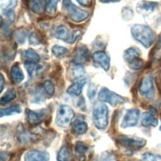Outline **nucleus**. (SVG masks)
I'll use <instances>...</instances> for the list:
<instances>
[{
    "label": "nucleus",
    "instance_id": "nucleus-3",
    "mask_svg": "<svg viewBox=\"0 0 161 161\" xmlns=\"http://www.w3.org/2000/svg\"><path fill=\"white\" fill-rule=\"evenodd\" d=\"M93 123L96 128L100 130L104 129L108 124V107L101 103L96 104L93 109Z\"/></svg>",
    "mask_w": 161,
    "mask_h": 161
},
{
    "label": "nucleus",
    "instance_id": "nucleus-29",
    "mask_svg": "<svg viewBox=\"0 0 161 161\" xmlns=\"http://www.w3.org/2000/svg\"><path fill=\"white\" fill-rule=\"evenodd\" d=\"M43 87L45 92L50 96H52L55 92V87L52 82L50 80H47L43 84Z\"/></svg>",
    "mask_w": 161,
    "mask_h": 161
},
{
    "label": "nucleus",
    "instance_id": "nucleus-33",
    "mask_svg": "<svg viewBox=\"0 0 161 161\" xmlns=\"http://www.w3.org/2000/svg\"><path fill=\"white\" fill-rule=\"evenodd\" d=\"M121 14H122V18L125 20L128 21L133 18V12L132 9L131 8H130L129 7H125L122 9Z\"/></svg>",
    "mask_w": 161,
    "mask_h": 161
},
{
    "label": "nucleus",
    "instance_id": "nucleus-23",
    "mask_svg": "<svg viewBox=\"0 0 161 161\" xmlns=\"http://www.w3.org/2000/svg\"><path fill=\"white\" fill-rule=\"evenodd\" d=\"M27 35H28V31L26 30V29L23 27H21L18 28L15 31L14 36L16 41L18 43L23 44L25 42Z\"/></svg>",
    "mask_w": 161,
    "mask_h": 161
},
{
    "label": "nucleus",
    "instance_id": "nucleus-1",
    "mask_svg": "<svg viewBox=\"0 0 161 161\" xmlns=\"http://www.w3.org/2000/svg\"><path fill=\"white\" fill-rule=\"evenodd\" d=\"M131 33L134 39L146 48L150 47L154 42V33L147 25L135 24L131 26Z\"/></svg>",
    "mask_w": 161,
    "mask_h": 161
},
{
    "label": "nucleus",
    "instance_id": "nucleus-7",
    "mask_svg": "<svg viewBox=\"0 0 161 161\" xmlns=\"http://www.w3.org/2000/svg\"><path fill=\"white\" fill-rule=\"evenodd\" d=\"M139 92L140 94L148 99L152 98L155 93L153 82L150 76L144 77L139 86Z\"/></svg>",
    "mask_w": 161,
    "mask_h": 161
},
{
    "label": "nucleus",
    "instance_id": "nucleus-4",
    "mask_svg": "<svg viewBox=\"0 0 161 161\" xmlns=\"http://www.w3.org/2000/svg\"><path fill=\"white\" fill-rule=\"evenodd\" d=\"M98 99L102 102L109 103L111 106L115 107L119 104L125 102V99L120 95L109 90L106 87H103L99 92Z\"/></svg>",
    "mask_w": 161,
    "mask_h": 161
},
{
    "label": "nucleus",
    "instance_id": "nucleus-14",
    "mask_svg": "<svg viewBox=\"0 0 161 161\" xmlns=\"http://www.w3.org/2000/svg\"><path fill=\"white\" fill-rule=\"evenodd\" d=\"M21 56L25 62L37 64L40 59V57L37 52L31 48H28L22 51Z\"/></svg>",
    "mask_w": 161,
    "mask_h": 161
},
{
    "label": "nucleus",
    "instance_id": "nucleus-44",
    "mask_svg": "<svg viewBox=\"0 0 161 161\" xmlns=\"http://www.w3.org/2000/svg\"><path fill=\"white\" fill-rule=\"evenodd\" d=\"M160 131H161V126H160Z\"/></svg>",
    "mask_w": 161,
    "mask_h": 161
},
{
    "label": "nucleus",
    "instance_id": "nucleus-32",
    "mask_svg": "<svg viewBox=\"0 0 161 161\" xmlns=\"http://www.w3.org/2000/svg\"><path fill=\"white\" fill-rule=\"evenodd\" d=\"M144 62L142 59L140 58L128 63V67L133 70H139L143 66Z\"/></svg>",
    "mask_w": 161,
    "mask_h": 161
},
{
    "label": "nucleus",
    "instance_id": "nucleus-37",
    "mask_svg": "<svg viewBox=\"0 0 161 161\" xmlns=\"http://www.w3.org/2000/svg\"><path fill=\"white\" fill-rule=\"evenodd\" d=\"M97 91V87L93 83H91L87 89V96L90 99L94 98Z\"/></svg>",
    "mask_w": 161,
    "mask_h": 161
},
{
    "label": "nucleus",
    "instance_id": "nucleus-20",
    "mask_svg": "<svg viewBox=\"0 0 161 161\" xmlns=\"http://www.w3.org/2000/svg\"><path fill=\"white\" fill-rule=\"evenodd\" d=\"M72 155L70 150L66 147H62L57 155V161H72Z\"/></svg>",
    "mask_w": 161,
    "mask_h": 161
},
{
    "label": "nucleus",
    "instance_id": "nucleus-19",
    "mask_svg": "<svg viewBox=\"0 0 161 161\" xmlns=\"http://www.w3.org/2000/svg\"><path fill=\"white\" fill-rule=\"evenodd\" d=\"M11 77L12 80L16 83H20L24 79V74L18 64H14L11 68Z\"/></svg>",
    "mask_w": 161,
    "mask_h": 161
},
{
    "label": "nucleus",
    "instance_id": "nucleus-34",
    "mask_svg": "<svg viewBox=\"0 0 161 161\" xmlns=\"http://www.w3.org/2000/svg\"><path fill=\"white\" fill-rule=\"evenodd\" d=\"M29 43L33 46H36L41 43L40 38L36 33L33 32L31 33L29 37Z\"/></svg>",
    "mask_w": 161,
    "mask_h": 161
},
{
    "label": "nucleus",
    "instance_id": "nucleus-2",
    "mask_svg": "<svg viewBox=\"0 0 161 161\" xmlns=\"http://www.w3.org/2000/svg\"><path fill=\"white\" fill-rule=\"evenodd\" d=\"M63 9L69 18L75 23L84 21L89 16V13L87 11L74 4L71 0H63Z\"/></svg>",
    "mask_w": 161,
    "mask_h": 161
},
{
    "label": "nucleus",
    "instance_id": "nucleus-28",
    "mask_svg": "<svg viewBox=\"0 0 161 161\" xmlns=\"http://www.w3.org/2000/svg\"><path fill=\"white\" fill-rule=\"evenodd\" d=\"M87 125L86 122H79L75 124L72 128V132L77 135H82L86 132Z\"/></svg>",
    "mask_w": 161,
    "mask_h": 161
},
{
    "label": "nucleus",
    "instance_id": "nucleus-17",
    "mask_svg": "<svg viewBox=\"0 0 161 161\" xmlns=\"http://www.w3.org/2000/svg\"><path fill=\"white\" fill-rule=\"evenodd\" d=\"M141 123L145 127L153 126L155 127L158 125V120L154 117L153 114L150 113L145 112L142 114L141 118Z\"/></svg>",
    "mask_w": 161,
    "mask_h": 161
},
{
    "label": "nucleus",
    "instance_id": "nucleus-15",
    "mask_svg": "<svg viewBox=\"0 0 161 161\" xmlns=\"http://www.w3.org/2000/svg\"><path fill=\"white\" fill-rule=\"evenodd\" d=\"M86 79H81L73 83L68 89L67 92L73 96H79L82 93V89L86 84Z\"/></svg>",
    "mask_w": 161,
    "mask_h": 161
},
{
    "label": "nucleus",
    "instance_id": "nucleus-30",
    "mask_svg": "<svg viewBox=\"0 0 161 161\" xmlns=\"http://www.w3.org/2000/svg\"><path fill=\"white\" fill-rule=\"evenodd\" d=\"M142 161H161V155L146 152L142 155Z\"/></svg>",
    "mask_w": 161,
    "mask_h": 161
},
{
    "label": "nucleus",
    "instance_id": "nucleus-21",
    "mask_svg": "<svg viewBox=\"0 0 161 161\" xmlns=\"http://www.w3.org/2000/svg\"><path fill=\"white\" fill-rule=\"evenodd\" d=\"M59 1L60 0H45V10L48 15L53 16L55 14Z\"/></svg>",
    "mask_w": 161,
    "mask_h": 161
},
{
    "label": "nucleus",
    "instance_id": "nucleus-39",
    "mask_svg": "<svg viewBox=\"0 0 161 161\" xmlns=\"http://www.w3.org/2000/svg\"><path fill=\"white\" fill-rule=\"evenodd\" d=\"M4 15L7 17L9 22L12 23L15 19V13L13 10H5L3 11Z\"/></svg>",
    "mask_w": 161,
    "mask_h": 161
},
{
    "label": "nucleus",
    "instance_id": "nucleus-41",
    "mask_svg": "<svg viewBox=\"0 0 161 161\" xmlns=\"http://www.w3.org/2000/svg\"><path fill=\"white\" fill-rule=\"evenodd\" d=\"M1 78H0V92H1L3 91L4 84H5V81H4V78L3 77V75L2 74H1Z\"/></svg>",
    "mask_w": 161,
    "mask_h": 161
},
{
    "label": "nucleus",
    "instance_id": "nucleus-5",
    "mask_svg": "<svg viewBox=\"0 0 161 161\" xmlns=\"http://www.w3.org/2000/svg\"><path fill=\"white\" fill-rule=\"evenodd\" d=\"M74 116L72 109L68 105H62L59 107L56 116V123L61 127H65L69 125Z\"/></svg>",
    "mask_w": 161,
    "mask_h": 161
},
{
    "label": "nucleus",
    "instance_id": "nucleus-31",
    "mask_svg": "<svg viewBox=\"0 0 161 161\" xmlns=\"http://www.w3.org/2000/svg\"><path fill=\"white\" fill-rule=\"evenodd\" d=\"M87 150V147L84 142L81 141H78L76 142L75 145V151L77 153H78L80 155H84Z\"/></svg>",
    "mask_w": 161,
    "mask_h": 161
},
{
    "label": "nucleus",
    "instance_id": "nucleus-25",
    "mask_svg": "<svg viewBox=\"0 0 161 161\" xmlns=\"http://www.w3.org/2000/svg\"><path fill=\"white\" fill-rule=\"evenodd\" d=\"M21 107L18 104H15L4 109H2L0 112V116L3 117L4 116H9L13 114L19 113H21Z\"/></svg>",
    "mask_w": 161,
    "mask_h": 161
},
{
    "label": "nucleus",
    "instance_id": "nucleus-18",
    "mask_svg": "<svg viewBox=\"0 0 161 161\" xmlns=\"http://www.w3.org/2000/svg\"><path fill=\"white\" fill-rule=\"evenodd\" d=\"M140 53L135 47H130L125 50L123 53V58L128 63H130L139 58Z\"/></svg>",
    "mask_w": 161,
    "mask_h": 161
},
{
    "label": "nucleus",
    "instance_id": "nucleus-27",
    "mask_svg": "<svg viewBox=\"0 0 161 161\" xmlns=\"http://www.w3.org/2000/svg\"><path fill=\"white\" fill-rule=\"evenodd\" d=\"M25 68L26 69L29 77L32 79L36 74V73L40 69V66H38L35 63L31 62H25Z\"/></svg>",
    "mask_w": 161,
    "mask_h": 161
},
{
    "label": "nucleus",
    "instance_id": "nucleus-13",
    "mask_svg": "<svg viewBox=\"0 0 161 161\" xmlns=\"http://www.w3.org/2000/svg\"><path fill=\"white\" fill-rule=\"evenodd\" d=\"M89 57L88 48L85 45L77 47L74 54L73 60L76 65H81L87 61Z\"/></svg>",
    "mask_w": 161,
    "mask_h": 161
},
{
    "label": "nucleus",
    "instance_id": "nucleus-6",
    "mask_svg": "<svg viewBox=\"0 0 161 161\" xmlns=\"http://www.w3.org/2000/svg\"><path fill=\"white\" fill-rule=\"evenodd\" d=\"M117 142L122 146L130 149H139L145 146L146 140L143 138L121 135L117 138Z\"/></svg>",
    "mask_w": 161,
    "mask_h": 161
},
{
    "label": "nucleus",
    "instance_id": "nucleus-11",
    "mask_svg": "<svg viewBox=\"0 0 161 161\" xmlns=\"http://www.w3.org/2000/svg\"><path fill=\"white\" fill-rule=\"evenodd\" d=\"M158 3L157 2L142 0L138 3L136 9L137 12L142 15H148L154 11Z\"/></svg>",
    "mask_w": 161,
    "mask_h": 161
},
{
    "label": "nucleus",
    "instance_id": "nucleus-24",
    "mask_svg": "<svg viewBox=\"0 0 161 161\" xmlns=\"http://www.w3.org/2000/svg\"><path fill=\"white\" fill-rule=\"evenodd\" d=\"M29 8L33 13L40 14L43 12V6L41 0H28Z\"/></svg>",
    "mask_w": 161,
    "mask_h": 161
},
{
    "label": "nucleus",
    "instance_id": "nucleus-35",
    "mask_svg": "<svg viewBox=\"0 0 161 161\" xmlns=\"http://www.w3.org/2000/svg\"><path fill=\"white\" fill-rule=\"evenodd\" d=\"M85 74V70L81 65H76L74 69L72 70V75L75 78H80Z\"/></svg>",
    "mask_w": 161,
    "mask_h": 161
},
{
    "label": "nucleus",
    "instance_id": "nucleus-26",
    "mask_svg": "<svg viewBox=\"0 0 161 161\" xmlns=\"http://www.w3.org/2000/svg\"><path fill=\"white\" fill-rule=\"evenodd\" d=\"M52 52L53 55L57 58H63L69 53V50L67 48L58 45H55L52 48Z\"/></svg>",
    "mask_w": 161,
    "mask_h": 161
},
{
    "label": "nucleus",
    "instance_id": "nucleus-8",
    "mask_svg": "<svg viewBox=\"0 0 161 161\" xmlns=\"http://www.w3.org/2000/svg\"><path fill=\"white\" fill-rule=\"evenodd\" d=\"M47 112V109H43L39 111H32L26 109L25 113L28 123L31 125H36L40 123L45 118Z\"/></svg>",
    "mask_w": 161,
    "mask_h": 161
},
{
    "label": "nucleus",
    "instance_id": "nucleus-10",
    "mask_svg": "<svg viewBox=\"0 0 161 161\" xmlns=\"http://www.w3.org/2000/svg\"><path fill=\"white\" fill-rule=\"evenodd\" d=\"M92 60L94 63L101 67L105 71H108L110 67V58L103 51H97L92 55Z\"/></svg>",
    "mask_w": 161,
    "mask_h": 161
},
{
    "label": "nucleus",
    "instance_id": "nucleus-22",
    "mask_svg": "<svg viewBox=\"0 0 161 161\" xmlns=\"http://www.w3.org/2000/svg\"><path fill=\"white\" fill-rule=\"evenodd\" d=\"M16 97V94L15 90L13 88L8 89L4 95L1 97L0 99V103L1 105L6 104L8 103L13 101Z\"/></svg>",
    "mask_w": 161,
    "mask_h": 161
},
{
    "label": "nucleus",
    "instance_id": "nucleus-16",
    "mask_svg": "<svg viewBox=\"0 0 161 161\" xmlns=\"http://www.w3.org/2000/svg\"><path fill=\"white\" fill-rule=\"evenodd\" d=\"M54 35L57 39L62 40L65 42H67L69 39L70 33L67 26L61 25L55 28Z\"/></svg>",
    "mask_w": 161,
    "mask_h": 161
},
{
    "label": "nucleus",
    "instance_id": "nucleus-38",
    "mask_svg": "<svg viewBox=\"0 0 161 161\" xmlns=\"http://www.w3.org/2000/svg\"><path fill=\"white\" fill-rule=\"evenodd\" d=\"M18 4V0H9L4 6L3 11L5 10H13Z\"/></svg>",
    "mask_w": 161,
    "mask_h": 161
},
{
    "label": "nucleus",
    "instance_id": "nucleus-42",
    "mask_svg": "<svg viewBox=\"0 0 161 161\" xmlns=\"http://www.w3.org/2000/svg\"><path fill=\"white\" fill-rule=\"evenodd\" d=\"M121 0H99L101 3H118Z\"/></svg>",
    "mask_w": 161,
    "mask_h": 161
},
{
    "label": "nucleus",
    "instance_id": "nucleus-12",
    "mask_svg": "<svg viewBox=\"0 0 161 161\" xmlns=\"http://www.w3.org/2000/svg\"><path fill=\"white\" fill-rule=\"evenodd\" d=\"M50 156L47 152L32 150L26 153L25 161H49Z\"/></svg>",
    "mask_w": 161,
    "mask_h": 161
},
{
    "label": "nucleus",
    "instance_id": "nucleus-9",
    "mask_svg": "<svg viewBox=\"0 0 161 161\" xmlns=\"http://www.w3.org/2000/svg\"><path fill=\"white\" fill-rule=\"evenodd\" d=\"M140 111L138 109H131L128 110L124 116L121 126L125 128L135 126L138 121Z\"/></svg>",
    "mask_w": 161,
    "mask_h": 161
},
{
    "label": "nucleus",
    "instance_id": "nucleus-40",
    "mask_svg": "<svg viewBox=\"0 0 161 161\" xmlns=\"http://www.w3.org/2000/svg\"><path fill=\"white\" fill-rule=\"evenodd\" d=\"M76 1L82 6H88L90 3V0H76Z\"/></svg>",
    "mask_w": 161,
    "mask_h": 161
},
{
    "label": "nucleus",
    "instance_id": "nucleus-36",
    "mask_svg": "<svg viewBox=\"0 0 161 161\" xmlns=\"http://www.w3.org/2000/svg\"><path fill=\"white\" fill-rule=\"evenodd\" d=\"M81 35H82V32L79 30H76L73 31L72 33H70L69 39L67 43H70V44L74 43L81 36Z\"/></svg>",
    "mask_w": 161,
    "mask_h": 161
},
{
    "label": "nucleus",
    "instance_id": "nucleus-43",
    "mask_svg": "<svg viewBox=\"0 0 161 161\" xmlns=\"http://www.w3.org/2000/svg\"><path fill=\"white\" fill-rule=\"evenodd\" d=\"M158 44L159 46L161 47V33L159 34L158 37Z\"/></svg>",
    "mask_w": 161,
    "mask_h": 161
}]
</instances>
